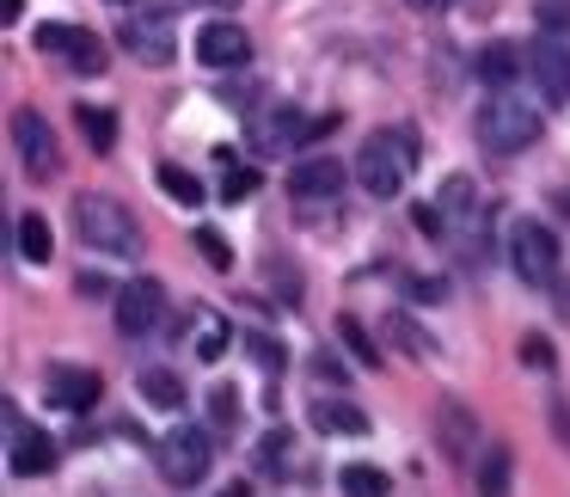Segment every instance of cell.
Returning a JSON list of instances; mask_svg holds the SVG:
<instances>
[{
    "instance_id": "d6986e66",
    "label": "cell",
    "mask_w": 570,
    "mask_h": 497,
    "mask_svg": "<svg viewBox=\"0 0 570 497\" xmlns=\"http://www.w3.org/2000/svg\"><path fill=\"white\" fill-rule=\"evenodd\" d=\"M56 467V442L43 430H31V423H13V472L19 479H38V472Z\"/></svg>"
},
{
    "instance_id": "60d3db41",
    "label": "cell",
    "mask_w": 570,
    "mask_h": 497,
    "mask_svg": "<svg viewBox=\"0 0 570 497\" xmlns=\"http://www.w3.org/2000/svg\"><path fill=\"white\" fill-rule=\"evenodd\" d=\"M117 7H136V0H117Z\"/></svg>"
},
{
    "instance_id": "836d02e7",
    "label": "cell",
    "mask_w": 570,
    "mask_h": 497,
    "mask_svg": "<svg viewBox=\"0 0 570 497\" xmlns=\"http://www.w3.org/2000/svg\"><path fill=\"white\" fill-rule=\"evenodd\" d=\"M521 362H528V369H540V374H552V338H540V332H528L521 338Z\"/></svg>"
},
{
    "instance_id": "1f68e13d",
    "label": "cell",
    "mask_w": 570,
    "mask_h": 497,
    "mask_svg": "<svg viewBox=\"0 0 570 497\" xmlns=\"http://www.w3.org/2000/svg\"><path fill=\"white\" fill-rule=\"evenodd\" d=\"M197 252H203V264H209V271H227V264H234V246H227L215 227H197Z\"/></svg>"
},
{
    "instance_id": "9c48e42d",
    "label": "cell",
    "mask_w": 570,
    "mask_h": 497,
    "mask_svg": "<svg viewBox=\"0 0 570 497\" xmlns=\"http://www.w3.org/2000/svg\"><path fill=\"white\" fill-rule=\"evenodd\" d=\"M111 308H117V332L124 338H148L166 325V289L154 283V276H136V283L117 289Z\"/></svg>"
},
{
    "instance_id": "9a60e30c",
    "label": "cell",
    "mask_w": 570,
    "mask_h": 497,
    "mask_svg": "<svg viewBox=\"0 0 570 497\" xmlns=\"http://www.w3.org/2000/svg\"><path fill=\"white\" fill-rule=\"evenodd\" d=\"M50 399L62 411H92L105 399V381H99V369H75V362H56L50 369Z\"/></svg>"
},
{
    "instance_id": "e575fe53",
    "label": "cell",
    "mask_w": 570,
    "mask_h": 497,
    "mask_svg": "<svg viewBox=\"0 0 570 497\" xmlns=\"http://www.w3.org/2000/svg\"><path fill=\"white\" fill-rule=\"evenodd\" d=\"M246 350H252V357H258V369H283V344H276V338H264V332H252L246 338Z\"/></svg>"
},
{
    "instance_id": "5b68a950",
    "label": "cell",
    "mask_w": 570,
    "mask_h": 497,
    "mask_svg": "<svg viewBox=\"0 0 570 497\" xmlns=\"http://www.w3.org/2000/svg\"><path fill=\"white\" fill-rule=\"evenodd\" d=\"M509 271H515L528 289L558 283V234L540 222V215H521V222H509Z\"/></svg>"
},
{
    "instance_id": "f546056e",
    "label": "cell",
    "mask_w": 570,
    "mask_h": 497,
    "mask_svg": "<svg viewBox=\"0 0 570 497\" xmlns=\"http://www.w3.org/2000/svg\"><path fill=\"white\" fill-rule=\"evenodd\" d=\"M160 191L178 197V203H203V178L185 173V166H160Z\"/></svg>"
},
{
    "instance_id": "d4e9b609",
    "label": "cell",
    "mask_w": 570,
    "mask_h": 497,
    "mask_svg": "<svg viewBox=\"0 0 570 497\" xmlns=\"http://www.w3.org/2000/svg\"><path fill=\"white\" fill-rule=\"evenodd\" d=\"M80 136L92 142V154H111L117 148V117L105 105H80Z\"/></svg>"
},
{
    "instance_id": "8d00e7d4",
    "label": "cell",
    "mask_w": 570,
    "mask_h": 497,
    "mask_svg": "<svg viewBox=\"0 0 570 497\" xmlns=\"http://www.w3.org/2000/svg\"><path fill=\"white\" fill-rule=\"evenodd\" d=\"M411 13H448V7H460V0H405Z\"/></svg>"
},
{
    "instance_id": "8992f818",
    "label": "cell",
    "mask_w": 570,
    "mask_h": 497,
    "mask_svg": "<svg viewBox=\"0 0 570 497\" xmlns=\"http://www.w3.org/2000/svg\"><path fill=\"white\" fill-rule=\"evenodd\" d=\"M332 129V117H307L295 105H271V111L252 117V148L258 154H301L307 142H320Z\"/></svg>"
},
{
    "instance_id": "cb8c5ba5",
    "label": "cell",
    "mask_w": 570,
    "mask_h": 497,
    "mask_svg": "<svg viewBox=\"0 0 570 497\" xmlns=\"http://www.w3.org/2000/svg\"><path fill=\"white\" fill-rule=\"evenodd\" d=\"M337 338H344V350L362 362V369H381V350H374V338H368V325L356 320V313H337Z\"/></svg>"
},
{
    "instance_id": "7c38bea8",
    "label": "cell",
    "mask_w": 570,
    "mask_h": 497,
    "mask_svg": "<svg viewBox=\"0 0 570 497\" xmlns=\"http://www.w3.org/2000/svg\"><path fill=\"white\" fill-rule=\"evenodd\" d=\"M197 62L203 68H246L252 62V38H246V26H234V19H209V26L197 31Z\"/></svg>"
},
{
    "instance_id": "ffe728a7",
    "label": "cell",
    "mask_w": 570,
    "mask_h": 497,
    "mask_svg": "<svg viewBox=\"0 0 570 497\" xmlns=\"http://www.w3.org/2000/svg\"><path fill=\"white\" fill-rule=\"evenodd\" d=\"M136 393L148 399L154 411H178V406L190 399V393H185V381H178V369H166V362H148V369L136 374Z\"/></svg>"
},
{
    "instance_id": "7402d4cb",
    "label": "cell",
    "mask_w": 570,
    "mask_h": 497,
    "mask_svg": "<svg viewBox=\"0 0 570 497\" xmlns=\"http://www.w3.org/2000/svg\"><path fill=\"white\" fill-rule=\"evenodd\" d=\"M190 344H197L203 362H222L227 344H234V332H227L222 313H197V320H190Z\"/></svg>"
},
{
    "instance_id": "2e32d148",
    "label": "cell",
    "mask_w": 570,
    "mask_h": 497,
    "mask_svg": "<svg viewBox=\"0 0 570 497\" xmlns=\"http://www.w3.org/2000/svg\"><path fill=\"white\" fill-rule=\"evenodd\" d=\"M307 418H313V430H325V436H368V411L350 393H320L307 406Z\"/></svg>"
},
{
    "instance_id": "6da1fadb",
    "label": "cell",
    "mask_w": 570,
    "mask_h": 497,
    "mask_svg": "<svg viewBox=\"0 0 570 497\" xmlns=\"http://www.w3.org/2000/svg\"><path fill=\"white\" fill-rule=\"evenodd\" d=\"M411 173H417V136H411L405 124L374 129V136L356 148V185L368 191V197H381V203H393L399 191L411 185Z\"/></svg>"
},
{
    "instance_id": "d590c367",
    "label": "cell",
    "mask_w": 570,
    "mask_h": 497,
    "mask_svg": "<svg viewBox=\"0 0 570 497\" xmlns=\"http://www.w3.org/2000/svg\"><path fill=\"white\" fill-rule=\"evenodd\" d=\"M271 283H276V289H283V308H295V301H301V276H295V271H288V264H283V259H271Z\"/></svg>"
},
{
    "instance_id": "4fadbf2b",
    "label": "cell",
    "mask_w": 570,
    "mask_h": 497,
    "mask_svg": "<svg viewBox=\"0 0 570 497\" xmlns=\"http://www.w3.org/2000/svg\"><path fill=\"white\" fill-rule=\"evenodd\" d=\"M528 75L540 80V99L546 105H564L570 99V38H540L528 50Z\"/></svg>"
},
{
    "instance_id": "f35d334b",
    "label": "cell",
    "mask_w": 570,
    "mask_h": 497,
    "mask_svg": "<svg viewBox=\"0 0 570 497\" xmlns=\"http://www.w3.org/2000/svg\"><path fill=\"white\" fill-rule=\"evenodd\" d=\"M203 7H234V0H203Z\"/></svg>"
},
{
    "instance_id": "ab89813d",
    "label": "cell",
    "mask_w": 570,
    "mask_h": 497,
    "mask_svg": "<svg viewBox=\"0 0 570 497\" xmlns=\"http://www.w3.org/2000/svg\"><path fill=\"white\" fill-rule=\"evenodd\" d=\"M227 497H246V485H234V491H227Z\"/></svg>"
},
{
    "instance_id": "44dd1931",
    "label": "cell",
    "mask_w": 570,
    "mask_h": 497,
    "mask_svg": "<svg viewBox=\"0 0 570 497\" xmlns=\"http://www.w3.org/2000/svg\"><path fill=\"white\" fill-rule=\"evenodd\" d=\"M479 497H515V455H509V442H484V455H479Z\"/></svg>"
},
{
    "instance_id": "ba28073f",
    "label": "cell",
    "mask_w": 570,
    "mask_h": 497,
    "mask_svg": "<svg viewBox=\"0 0 570 497\" xmlns=\"http://www.w3.org/2000/svg\"><path fill=\"white\" fill-rule=\"evenodd\" d=\"M7 129H13V148H19V166H26V178H56L62 154H56V129H50V117L31 111V105H19Z\"/></svg>"
},
{
    "instance_id": "7a4b0ae2",
    "label": "cell",
    "mask_w": 570,
    "mask_h": 497,
    "mask_svg": "<svg viewBox=\"0 0 570 497\" xmlns=\"http://www.w3.org/2000/svg\"><path fill=\"white\" fill-rule=\"evenodd\" d=\"M75 234L99 259H141V222L105 191H80L75 197Z\"/></svg>"
},
{
    "instance_id": "83f0119b",
    "label": "cell",
    "mask_w": 570,
    "mask_h": 497,
    "mask_svg": "<svg viewBox=\"0 0 570 497\" xmlns=\"http://www.w3.org/2000/svg\"><path fill=\"white\" fill-rule=\"evenodd\" d=\"M234 423H239V393L234 387H209V430L227 436Z\"/></svg>"
},
{
    "instance_id": "277c9868",
    "label": "cell",
    "mask_w": 570,
    "mask_h": 497,
    "mask_svg": "<svg viewBox=\"0 0 570 497\" xmlns=\"http://www.w3.org/2000/svg\"><path fill=\"white\" fill-rule=\"evenodd\" d=\"M154 467H160L166 485L197 491V485L209 479V467H215V430H203V423H178V430H166L160 442H154Z\"/></svg>"
},
{
    "instance_id": "74e56055",
    "label": "cell",
    "mask_w": 570,
    "mask_h": 497,
    "mask_svg": "<svg viewBox=\"0 0 570 497\" xmlns=\"http://www.w3.org/2000/svg\"><path fill=\"white\" fill-rule=\"evenodd\" d=\"M80 295H111V283H105V276H92V271H87V276H80Z\"/></svg>"
},
{
    "instance_id": "3957f363",
    "label": "cell",
    "mask_w": 570,
    "mask_h": 497,
    "mask_svg": "<svg viewBox=\"0 0 570 497\" xmlns=\"http://www.w3.org/2000/svg\"><path fill=\"white\" fill-rule=\"evenodd\" d=\"M472 136H479V148L497 154V160L528 154L533 142H540V105L515 99V92H491V99L479 105V117H472Z\"/></svg>"
},
{
    "instance_id": "52a82bcc",
    "label": "cell",
    "mask_w": 570,
    "mask_h": 497,
    "mask_svg": "<svg viewBox=\"0 0 570 497\" xmlns=\"http://www.w3.org/2000/svg\"><path fill=\"white\" fill-rule=\"evenodd\" d=\"M117 43H124L136 62H154L166 68L178 56V31H173V13H124V26H117Z\"/></svg>"
},
{
    "instance_id": "e0dca14e",
    "label": "cell",
    "mask_w": 570,
    "mask_h": 497,
    "mask_svg": "<svg viewBox=\"0 0 570 497\" xmlns=\"http://www.w3.org/2000/svg\"><path fill=\"white\" fill-rule=\"evenodd\" d=\"M435 209H442L448 234H466V227H479V185H472L466 173H448L442 191H435Z\"/></svg>"
},
{
    "instance_id": "8fae6325",
    "label": "cell",
    "mask_w": 570,
    "mask_h": 497,
    "mask_svg": "<svg viewBox=\"0 0 570 497\" xmlns=\"http://www.w3.org/2000/svg\"><path fill=\"white\" fill-rule=\"evenodd\" d=\"M288 197L295 203L344 197V160H337V154H307V160H295V173H288Z\"/></svg>"
},
{
    "instance_id": "4dcf8cb0",
    "label": "cell",
    "mask_w": 570,
    "mask_h": 497,
    "mask_svg": "<svg viewBox=\"0 0 570 497\" xmlns=\"http://www.w3.org/2000/svg\"><path fill=\"white\" fill-rule=\"evenodd\" d=\"M252 191H258V166H234V154H227V178H222V197H227V203H246Z\"/></svg>"
},
{
    "instance_id": "4316f807",
    "label": "cell",
    "mask_w": 570,
    "mask_h": 497,
    "mask_svg": "<svg viewBox=\"0 0 570 497\" xmlns=\"http://www.w3.org/2000/svg\"><path fill=\"white\" fill-rule=\"evenodd\" d=\"M533 26L540 38H570V0H533Z\"/></svg>"
},
{
    "instance_id": "5bb4252c",
    "label": "cell",
    "mask_w": 570,
    "mask_h": 497,
    "mask_svg": "<svg viewBox=\"0 0 570 497\" xmlns=\"http://www.w3.org/2000/svg\"><path fill=\"white\" fill-rule=\"evenodd\" d=\"M435 436H442V455L454 460V467H460V460H472V448H484L479 418H472L460 399H442V406H435Z\"/></svg>"
},
{
    "instance_id": "30bf717a",
    "label": "cell",
    "mask_w": 570,
    "mask_h": 497,
    "mask_svg": "<svg viewBox=\"0 0 570 497\" xmlns=\"http://www.w3.org/2000/svg\"><path fill=\"white\" fill-rule=\"evenodd\" d=\"M38 50L56 56L62 68H75V75H105V62H111L87 26H38Z\"/></svg>"
},
{
    "instance_id": "ac0fdd59",
    "label": "cell",
    "mask_w": 570,
    "mask_h": 497,
    "mask_svg": "<svg viewBox=\"0 0 570 497\" xmlns=\"http://www.w3.org/2000/svg\"><path fill=\"white\" fill-rule=\"evenodd\" d=\"M521 75H528V50H521V43H484L479 50V80L484 87L509 92Z\"/></svg>"
},
{
    "instance_id": "f1b7e54d",
    "label": "cell",
    "mask_w": 570,
    "mask_h": 497,
    "mask_svg": "<svg viewBox=\"0 0 570 497\" xmlns=\"http://www.w3.org/2000/svg\"><path fill=\"white\" fill-rule=\"evenodd\" d=\"M386 332H393V338H399V344H405V350H411V357H435V338H430V332H423V325H417V320H405V313H393V320H386Z\"/></svg>"
},
{
    "instance_id": "603a6c76",
    "label": "cell",
    "mask_w": 570,
    "mask_h": 497,
    "mask_svg": "<svg viewBox=\"0 0 570 497\" xmlns=\"http://www.w3.org/2000/svg\"><path fill=\"white\" fill-rule=\"evenodd\" d=\"M337 485H344V497H386L393 491V479H386L381 467H362V460H350V467L337 472Z\"/></svg>"
},
{
    "instance_id": "484cf974",
    "label": "cell",
    "mask_w": 570,
    "mask_h": 497,
    "mask_svg": "<svg viewBox=\"0 0 570 497\" xmlns=\"http://www.w3.org/2000/svg\"><path fill=\"white\" fill-rule=\"evenodd\" d=\"M19 252H26L31 264H43L56 252V234H50V222H43V215H19Z\"/></svg>"
},
{
    "instance_id": "d6a6232c",
    "label": "cell",
    "mask_w": 570,
    "mask_h": 497,
    "mask_svg": "<svg viewBox=\"0 0 570 497\" xmlns=\"http://www.w3.org/2000/svg\"><path fill=\"white\" fill-rule=\"evenodd\" d=\"M288 448H295V436H288V430H264V442H258V460H264L271 472H283V467H288Z\"/></svg>"
}]
</instances>
